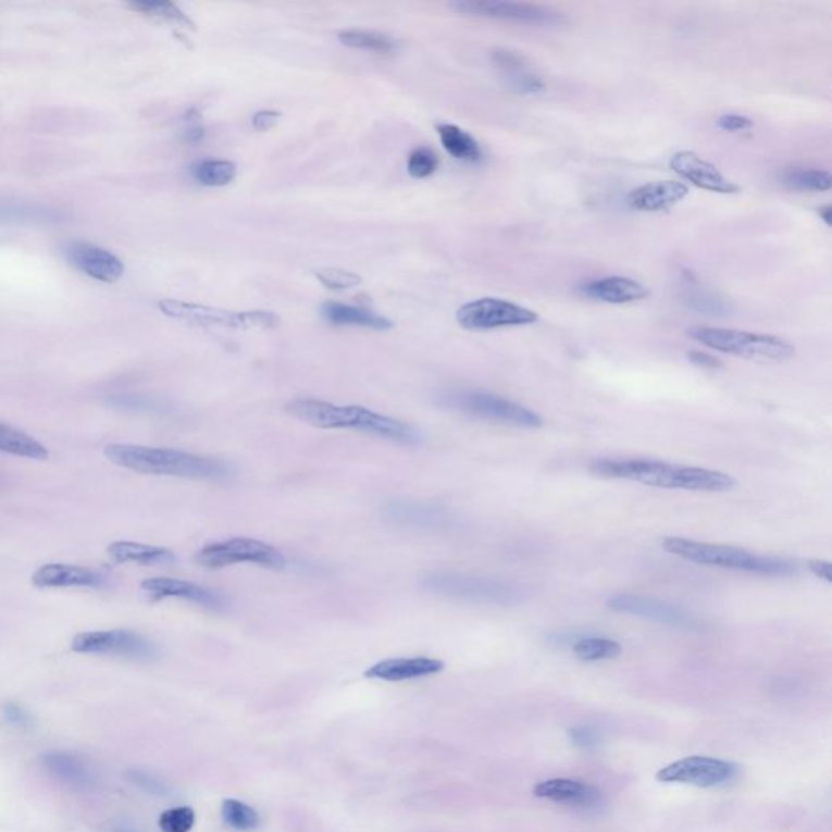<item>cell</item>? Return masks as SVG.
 Masks as SVG:
<instances>
[{
	"label": "cell",
	"mask_w": 832,
	"mask_h": 832,
	"mask_svg": "<svg viewBox=\"0 0 832 832\" xmlns=\"http://www.w3.org/2000/svg\"><path fill=\"white\" fill-rule=\"evenodd\" d=\"M222 817L225 823L236 831H254L261 823V818L254 808L233 798L223 802Z\"/></svg>",
	"instance_id": "34"
},
{
	"label": "cell",
	"mask_w": 832,
	"mask_h": 832,
	"mask_svg": "<svg viewBox=\"0 0 832 832\" xmlns=\"http://www.w3.org/2000/svg\"><path fill=\"white\" fill-rule=\"evenodd\" d=\"M0 452L39 462L49 459V450L45 444L7 423H0Z\"/></svg>",
	"instance_id": "27"
},
{
	"label": "cell",
	"mask_w": 832,
	"mask_h": 832,
	"mask_svg": "<svg viewBox=\"0 0 832 832\" xmlns=\"http://www.w3.org/2000/svg\"><path fill=\"white\" fill-rule=\"evenodd\" d=\"M42 768L59 784L74 791H90L97 784L90 766L80 758L65 752H51L42 755Z\"/></svg>",
	"instance_id": "19"
},
{
	"label": "cell",
	"mask_w": 832,
	"mask_h": 832,
	"mask_svg": "<svg viewBox=\"0 0 832 832\" xmlns=\"http://www.w3.org/2000/svg\"><path fill=\"white\" fill-rule=\"evenodd\" d=\"M194 823H196V814L189 807L171 808L158 818V827L163 832H189Z\"/></svg>",
	"instance_id": "36"
},
{
	"label": "cell",
	"mask_w": 832,
	"mask_h": 832,
	"mask_svg": "<svg viewBox=\"0 0 832 832\" xmlns=\"http://www.w3.org/2000/svg\"><path fill=\"white\" fill-rule=\"evenodd\" d=\"M129 9L136 10L148 18L158 20V22L170 23L177 28L196 29L193 20L173 2H133Z\"/></svg>",
	"instance_id": "32"
},
{
	"label": "cell",
	"mask_w": 832,
	"mask_h": 832,
	"mask_svg": "<svg viewBox=\"0 0 832 832\" xmlns=\"http://www.w3.org/2000/svg\"><path fill=\"white\" fill-rule=\"evenodd\" d=\"M686 334L710 350L745 358V360L781 363V361L791 360L795 355L794 345L778 335L736 331V328L703 327V325L688 328Z\"/></svg>",
	"instance_id": "5"
},
{
	"label": "cell",
	"mask_w": 832,
	"mask_h": 832,
	"mask_svg": "<svg viewBox=\"0 0 832 832\" xmlns=\"http://www.w3.org/2000/svg\"><path fill=\"white\" fill-rule=\"evenodd\" d=\"M196 561L209 569H222L235 564H258L268 569H282L286 566V558L278 548L265 542L246 537L206 545L202 550L197 551Z\"/></svg>",
	"instance_id": "9"
},
{
	"label": "cell",
	"mask_w": 832,
	"mask_h": 832,
	"mask_svg": "<svg viewBox=\"0 0 832 832\" xmlns=\"http://www.w3.org/2000/svg\"><path fill=\"white\" fill-rule=\"evenodd\" d=\"M594 475L608 480L641 483L654 488L696 493H727L736 480L719 470L682 465L646 457H601L591 463Z\"/></svg>",
	"instance_id": "1"
},
{
	"label": "cell",
	"mask_w": 832,
	"mask_h": 832,
	"mask_svg": "<svg viewBox=\"0 0 832 832\" xmlns=\"http://www.w3.org/2000/svg\"><path fill=\"white\" fill-rule=\"evenodd\" d=\"M32 582L39 588L101 587L104 578L100 572L84 566L49 562L33 572Z\"/></svg>",
	"instance_id": "20"
},
{
	"label": "cell",
	"mask_w": 832,
	"mask_h": 832,
	"mask_svg": "<svg viewBox=\"0 0 832 832\" xmlns=\"http://www.w3.org/2000/svg\"><path fill=\"white\" fill-rule=\"evenodd\" d=\"M755 126L752 117L745 116V114L729 113L723 114L717 120V127L723 133L738 134L745 133V131L752 129Z\"/></svg>",
	"instance_id": "39"
},
{
	"label": "cell",
	"mask_w": 832,
	"mask_h": 832,
	"mask_svg": "<svg viewBox=\"0 0 832 832\" xmlns=\"http://www.w3.org/2000/svg\"><path fill=\"white\" fill-rule=\"evenodd\" d=\"M184 123H186V126H184V139L190 141V144H197V141L203 139L202 121H200L197 111H189L187 116L184 117Z\"/></svg>",
	"instance_id": "41"
},
{
	"label": "cell",
	"mask_w": 832,
	"mask_h": 832,
	"mask_svg": "<svg viewBox=\"0 0 832 832\" xmlns=\"http://www.w3.org/2000/svg\"><path fill=\"white\" fill-rule=\"evenodd\" d=\"M190 176L203 187H225L236 179L238 167L228 160H202L190 167Z\"/></svg>",
	"instance_id": "29"
},
{
	"label": "cell",
	"mask_w": 832,
	"mask_h": 832,
	"mask_svg": "<svg viewBox=\"0 0 832 832\" xmlns=\"http://www.w3.org/2000/svg\"><path fill=\"white\" fill-rule=\"evenodd\" d=\"M443 670V660L433 659V657H402V659H387L374 663L367 670L364 676L381 680V682L396 683L436 675Z\"/></svg>",
	"instance_id": "18"
},
{
	"label": "cell",
	"mask_w": 832,
	"mask_h": 832,
	"mask_svg": "<svg viewBox=\"0 0 832 832\" xmlns=\"http://www.w3.org/2000/svg\"><path fill=\"white\" fill-rule=\"evenodd\" d=\"M569 738L572 740L574 745L581 746L584 749L595 748L598 745V735L592 729L587 727H574L569 730Z\"/></svg>",
	"instance_id": "42"
},
{
	"label": "cell",
	"mask_w": 832,
	"mask_h": 832,
	"mask_svg": "<svg viewBox=\"0 0 832 832\" xmlns=\"http://www.w3.org/2000/svg\"><path fill=\"white\" fill-rule=\"evenodd\" d=\"M785 186L800 193H827L831 189L830 171L818 167H791L782 174Z\"/></svg>",
	"instance_id": "30"
},
{
	"label": "cell",
	"mask_w": 832,
	"mask_h": 832,
	"mask_svg": "<svg viewBox=\"0 0 832 832\" xmlns=\"http://www.w3.org/2000/svg\"><path fill=\"white\" fill-rule=\"evenodd\" d=\"M104 457L114 465L145 475L187 480H222L228 475V469L220 460L166 447L108 444Z\"/></svg>",
	"instance_id": "3"
},
{
	"label": "cell",
	"mask_w": 832,
	"mask_h": 832,
	"mask_svg": "<svg viewBox=\"0 0 832 832\" xmlns=\"http://www.w3.org/2000/svg\"><path fill=\"white\" fill-rule=\"evenodd\" d=\"M808 571L815 575V578L821 579V581L832 582V564L830 561H823V559H811L808 561Z\"/></svg>",
	"instance_id": "45"
},
{
	"label": "cell",
	"mask_w": 832,
	"mask_h": 832,
	"mask_svg": "<svg viewBox=\"0 0 832 832\" xmlns=\"http://www.w3.org/2000/svg\"><path fill=\"white\" fill-rule=\"evenodd\" d=\"M688 196V186L682 181H654L631 190L628 203L639 212H663Z\"/></svg>",
	"instance_id": "21"
},
{
	"label": "cell",
	"mask_w": 832,
	"mask_h": 832,
	"mask_svg": "<svg viewBox=\"0 0 832 832\" xmlns=\"http://www.w3.org/2000/svg\"><path fill=\"white\" fill-rule=\"evenodd\" d=\"M437 136L444 150L456 158V160L467 161V163H479L482 161L483 151L475 137L470 136L465 131L460 129L454 124H440L437 126Z\"/></svg>",
	"instance_id": "28"
},
{
	"label": "cell",
	"mask_w": 832,
	"mask_h": 832,
	"mask_svg": "<svg viewBox=\"0 0 832 832\" xmlns=\"http://www.w3.org/2000/svg\"><path fill=\"white\" fill-rule=\"evenodd\" d=\"M342 45L353 49H364V51L381 52L387 54L396 49V42L387 35L377 32H367V29H347L338 35Z\"/></svg>",
	"instance_id": "33"
},
{
	"label": "cell",
	"mask_w": 832,
	"mask_h": 832,
	"mask_svg": "<svg viewBox=\"0 0 832 832\" xmlns=\"http://www.w3.org/2000/svg\"><path fill=\"white\" fill-rule=\"evenodd\" d=\"M662 548L676 558L696 562L710 568L730 569V571L749 572V574L788 578L798 572L794 562L778 556H765L730 547V545L707 544L685 537H666Z\"/></svg>",
	"instance_id": "4"
},
{
	"label": "cell",
	"mask_w": 832,
	"mask_h": 832,
	"mask_svg": "<svg viewBox=\"0 0 832 832\" xmlns=\"http://www.w3.org/2000/svg\"><path fill=\"white\" fill-rule=\"evenodd\" d=\"M421 584L431 594L475 604L516 605L525 598V591L521 585L462 572H427L423 575Z\"/></svg>",
	"instance_id": "6"
},
{
	"label": "cell",
	"mask_w": 832,
	"mask_h": 832,
	"mask_svg": "<svg viewBox=\"0 0 832 832\" xmlns=\"http://www.w3.org/2000/svg\"><path fill=\"white\" fill-rule=\"evenodd\" d=\"M296 420L321 430H351L374 434L396 443L417 444L421 436L415 427L360 406H337L318 399H298L285 407Z\"/></svg>",
	"instance_id": "2"
},
{
	"label": "cell",
	"mask_w": 832,
	"mask_h": 832,
	"mask_svg": "<svg viewBox=\"0 0 832 832\" xmlns=\"http://www.w3.org/2000/svg\"><path fill=\"white\" fill-rule=\"evenodd\" d=\"M572 653L584 662H600V660L617 659L623 649L618 641L591 636L575 641Z\"/></svg>",
	"instance_id": "31"
},
{
	"label": "cell",
	"mask_w": 832,
	"mask_h": 832,
	"mask_svg": "<svg viewBox=\"0 0 832 832\" xmlns=\"http://www.w3.org/2000/svg\"><path fill=\"white\" fill-rule=\"evenodd\" d=\"M0 713H2V719L5 720L10 727H16V729H32V727L35 725V719H33L22 706H18V704H3Z\"/></svg>",
	"instance_id": "38"
},
{
	"label": "cell",
	"mask_w": 832,
	"mask_h": 832,
	"mask_svg": "<svg viewBox=\"0 0 832 832\" xmlns=\"http://www.w3.org/2000/svg\"><path fill=\"white\" fill-rule=\"evenodd\" d=\"M450 7L463 15L521 23V25L555 26L564 22L562 13L556 12L550 7L538 5V3L459 0V2L450 3Z\"/></svg>",
	"instance_id": "11"
},
{
	"label": "cell",
	"mask_w": 832,
	"mask_h": 832,
	"mask_svg": "<svg viewBox=\"0 0 832 832\" xmlns=\"http://www.w3.org/2000/svg\"><path fill=\"white\" fill-rule=\"evenodd\" d=\"M108 555L120 564H126V562L141 566L170 564L176 559L173 551L167 548L137 544V542H114L108 547Z\"/></svg>",
	"instance_id": "26"
},
{
	"label": "cell",
	"mask_w": 832,
	"mask_h": 832,
	"mask_svg": "<svg viewBox=\"0 0 832 832\" xmlns=\"http://www.w3.org/2000/svg\"><path fill=\"white\" fill-rule=\"evenodd\" d=\"M72 650L91 656L124 657L131 660H151L157 649L147 637L127 630L88 631L72 641Z\"/></svg>",
	"instance_id": "12"
},
{
	"label": "cell",
	"mask_w": 832,
	"mask_h": 832,
	"mask_svg": "<svg viewBox=\"0 0 832 832\" xmlns=\"http://www.w3.org/2000/svg\"><path fill=\"white\" fill-rule=\"evenodd\" d=\"M158 308L167 318L196 325V327L269 331L278 325L277 315L271 311H228V309L196 305V302L179 301V299H161Z\"/></svg>",
	"instance_id": "7"
},
{
	"label": "cell",
	"mask_w": 832,
	"mask_h": 832,
	"mask_svg": "<svg viewBox=\"0 0 832 832\" xmlns=\"http://www.w3.org/2000/svg\"><path fill=\"white\" fill-rule=\"evenodd\" d=\"M460 327L483 332L537 324L538 314L525 306L499 298H480L460 306L456 314Z\"/></svg>",
	"instance_id": "10"
},
{
	"label": "cell",
	"mask_w": 832,
	"mask_h": 832,
	"mask_svg": "<svg viewBox=\"0 0 832 832\" xmlns=\"http://www.w3.org/2000/svg\"><path fill=\"white\" fill-rule=\"evenodd\" d=\"M669 164L673 173L679 174L693 186L707 190V193L722 194V196H733V194L740 193V187L735 183L727 179L716 164L704 160L696 151H676L670 158Z\"/></svg>",
	"instance_id": "15"
},
{
	"label": "cell",
	"mask_w": 832,
	"mask_h": 832,
	"mask_svg": "<svg viewBox=\"0 0 832 832\" xmlns=\"http://www.w3.org/2000/svg\"><path fill=\"white\" fill-rule=\"evenodd\" d=\"M582 293L595 301L607 305H631L643 301L650 295L649 288L644 283L621 275H610L585 283Z\"/></svg>",
	"instance_id": "22"
},
{
	"label": "cell",
	"mask_w": 832,
	"mask_h": 832,
	"mask_svg": "<svg viewBox=\"0 0 832 832\" xmlns=\"http://www.w3.org/2000/svg\"><path fill=\"white\" fill-rule=\"evenodd\" d=\"M127 779L133 782L134 785L141 788V791L148 792V794H163L166 791L163 782L154 779L153 775L144 771H129L127 772Z\"/></svg>",
	"instance_id": "40"
},
{
	"label": "cell",
	"mask_w": 832,
	"mask_h": 832,
	"mask_svg": "<svg viewBox=\"0 0 832 832\" xmlns=\"http://www.w3.org/2000/svg\"><path fill=\"white\" fill-rule=\"evenodd\" d=\"M738 775V766L723 759L692 756L680 759L657 772V781L663 784H686L696 787H717Z\"/></svg>",
	"instance_id": "13"
},
{
	"label": "cell",
	"mask_w": 832,
	"mask_h": 832,
	"mask_svg": "<svg viewBox=\"0 0 832 832\" xmlns=\"http://www.w3.org/2000/svg\"><path fill=\"white\" fill-rule=\"evenodd\" d=\"M493 61H495L496 67L502 72V75L508 78L511 87L519 94L537 95L545 90L544 80L535 75L524 64V59L516 52L508 51V49H496L493 51Z\"/></svg>",
	"instance_id": "25"
},
{
	"label": "cell",
	"mask_w": 832,
	"mask_h": 832,
	"mask_svg": "<svg viewBox=\"0 0 832 832\" xmlns=\"http://www.w3.org/2000/svg\"><path fill=\"white\" fill-rule=\"evenodd\" d=\"M321 314L328 324L338 325V327L347 325V327L371 328V331H389L394 325L393 321L370 309L342 305V302H325Z\"/></svg>",
	"instance_id": "24"
},
{
	"label": "cell",
	"mask_w": 832,
	"mask_h": 832,
	"mask_svg": "<svg viewBox=\"0 0 832 832\" xmlns=\"http://www.w3.org/2000/svg\"><path fill=\"white\" fill-rule=\"evenodd\" d=\"M69 262L87 277L103 283H116L124 275V264L108 249L90 243H72L65 249Z\"/></svg>",
	"instance_id": "16"
},
{
	"label": "cell",
	"mask_w": 832,
	"mask_h": 832,
	"mask_svg": "<svg viewBox=\"0 0 832 832\" xmlns=\"http://www.w3.org/2000/svg\"><path fill=\"white\" fill-rule=\"evenodd\" d=\"M534 794L538 798L569 805V807H592L600 800V792L585 782L575 779H548L535 785Z\"/></svg>",
	"instance_id": "23"
},
{
	"label": "cell",
	"mask_w": 832,
	"mask_h": 832,
	"mask_svg": "<svg viewBox=\"0 0 832 832\" xmlns=\"http://www.w3.org/2000/svg\"><path fill=\"white\" fill-rule=\"evenodd\" d=\"M607 607L614 613L630 614L667 626L692 630L697 624V618L680 605L647 595L617 594L608 598Z\"/></svg>",
	"instance_id": "14"
},
{
	"label": "cell",
	"mask_w": 832,
	"mask_h": 832,
	"mask_svg": "<svg viewBox=\"0 0 832 832\" xmlns=\"http://www.w3.org/2000/svg\"><path fill=\"white\" fill-rule=\"evenodd\" d=\"M113 832H134V831L126 830V828H116V830H114Z\"/></svg>",
	"instance_id": "47"
},
{
	"label": "cell",
	"mask_w": 832,
	"mask_h": 832,
	"mask_svg": "<svg viewBox=\"0 0 832 832\" xmlns=\"http://www.w3.org/2000/svg\"><path fill=\"white\" fill-rule=\"evenodd\" d=\"M437 166H439V158L427 147L415 148L407 161V170H409L410 176L415 177V179H426V177L433 176Z\"/></svg>",
	"instance_id": "35"
},
{
	"label": "cell",
	"mask_w": 832,
	"mask_h": 832,
	"mask_svg": "<svg viewBox=\"0 0 832 832\" xmlns=\"http://www.w3.org/2000/svg\"><path fill=\"white\" fill-rule=\"evenodd\" d=\"M141 588L154 598H181L209 610H222L225 607V598L219 592L183 579L151 578L141 582Z\"/></svg>",
	"instance_id": "17"
},
{
	"label": "cell",
	"mask_w": 832,
	"mask_h": 832,
	"mask_svg": "<svg viewBox=\"0 0 832 832\" xmlns=\"http://www.w3.org/2000/svg\"><path fill=\"white\" fill-rule=\"evenodd\" d=\"M315 278L325 288L334 289V291H345V289L355 288L363 282V278L355 272L342 271V269H321V271L315 272Z\"/></svg>",
	"instance_id": "37"
},
{
	"label": "cell",
	"mask_w": 832,
	"mask_h": 832,
	"mask_svg": "<svg viewBox=\"0 0 832 832\" xmlns=\"http://www.w3.org/2000/svg\"><path fill=\"white\" fill-rule=\"evenodd\" d=\"M688 360L692 361L694 367L703 368V370H719L722 368V361L713 355L706 353V351H690Z\"/></svg>",
	"instance_id": "44"
},
{
	"label": "cell",
	"mask_w": 832,
	"mask_h": 832,
	"mask_svg": "<svg viewBox=\"0 0 832 832\" xmlns=\"http://www.w3.org/2000/svg\"><path fill=\"white\" fill-rule=\"evenodd\" d=\"M818 213H820L821 219H823V222L827 223V225H831L832 209L830 206L821 207V209L818 210Z\"/></svg>",
	"instance_id": "46"
},
{
	"label": "cell",
	"mask_w": 832,
	"mask_h": 832,
	"mask_svg": "<svg viewBox=\"0 0 832 832\" xmlns=\"http://www.w3.org/2000/svg\"><path fill=\"white\" fill-rule=\"evenodd\" d=\"M280 117L282 114L278 111L262 110L252 116L251 124L259 133H265V131H271L272 127L277 126Z\"/></svg>",
	"instance_id": "43"
},
{
	"label": "cell",
	"mask_w": 832,
	"mask_h": 832,
	"mask_svg": "<svg viewBox=\"0 0 832 832\" xmlns=\"http://www.w3.org/2000/svg\"><path fill=\"white\" fill-rule=\"evenodd\" d=\"M440 406L465 415L480 418V420L496 421L509 426L525 427V430L544 426V418L535 410L495 394L457 390L444 396Z\"/></svg>",
	"instance_id": "8"
}]
</instances>
